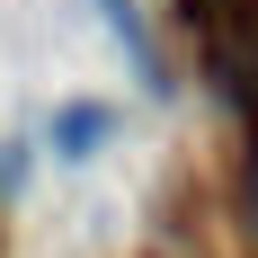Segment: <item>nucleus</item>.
Wrapping results in <instances>:
<instances>
[{"label":"nucleus","instance_id":"1","mask_svg":"<svg viewBox=\"0 0 258 258\" xmlns=\"http://www.w3.org/2000/svg\"><path fill=\"white\" fill-rule=\"evenodd\" d=\"M107 134H116V116H107L98 98H72L62 116H53V152H62V160H89Z\"/></svg>","mask_w":258,"mask_h":258},{"label":"nucleus","instance_id":"2","mask_svg":"<svg viewBox=\"0 0 258 258\" xmlns=\"http://www.w3.org/2000/svg\"><path fill=\"white\" fill-rule=\"evenodd\" d=\"M0 196H27V152L18 143H0Z\"/></svg>","mask_w":258,"mask_h":258},{"label":"nucleus","instance_id":"3","mask_svg":"<svg viewBox=\"0 0 258 258\" xmlns=\"http://www.w3.org/2000/svg\"><path fill=\"white\" fill-rule=\"evenodd\" d=\"M249 196H258V152H249Z\"/></svg>","mask_w":258,"mask_h":258},{"label":"nucleus","instance_id":"4","mask_svg":"<svg viewBox=\"0 0 258 258\" xmlns=\"http://www.w3.org/2000/svg\"><path fill=\"white\" fill-rule=\"evenodd\" d=\"M187 9H214V0H187Z\"/></svg>","mask_w":258,"mask_h":258}]
</instances>
